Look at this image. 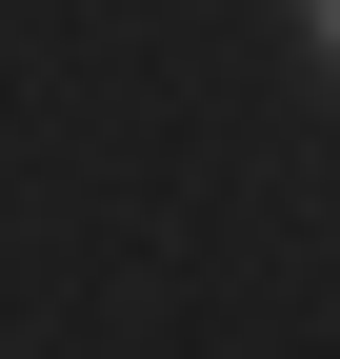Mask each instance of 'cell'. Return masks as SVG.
<instances>
[{
  "label": "cell",
  "instance_id": "1",
  "mask_svg": "<svg viewBox=\"0 0 340 359\" xmlns=\"http://www.w3.org/2000/svg\"><path fill=\"white\" fill-rule=\"evenodd\" d=\"M301 40H320V60H340V0H301Z\"/></svg>",
  "mask_w": 340,
  "mask_h": 359
}]
</instances>
